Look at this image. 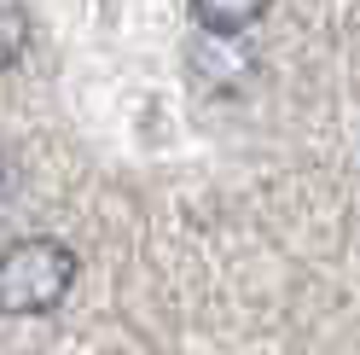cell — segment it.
Here are the masks:
<instances>
[{
  "instance_id": "7a4b0ae2",
  "label": "cell",
  "mask_w": 360,
  "mask_h": 355,
  "mask_svg": "<svg viewBox=\"0 0 360 355\" xmlns=\"http://www.w3.org/2000/svg\"><path fill=\"white\" fill-rule=\"evenodd\" d=\"M267 6H274V0H192V18L210 35H238V30H250Z\"/></svg>"
},
{
  "instance_id": "3957f363",
  "label": "cell",
  "mask_w": 360,
  "mask_h": 355,
  "mask_svg": "<svg viewBox=\"0 0 360 355\" xmlns=\"http://www.w3.org/2000/svg\"><path fill=\"white\" fill-rule=\"evenodd\" d=\"M24 47H30V12L0 0V70L24 58Z\"/></svg>"
},
{
  "instance_id": "6da1fadb",
  "label": "cell",
  "mask_w": 360,
  "mask_h": 355,
  "mask_svg": "<svg viewBox=\"0 0 360 355\" xmlns=\"http://www.w3.org/2000/svg\"><path fill=\"white\" fill-rule=\"evenodd\" d=\"M76 251L58 239H24L0 256V315H47L76 285Z\"/></svg>"
}]
</instances>
